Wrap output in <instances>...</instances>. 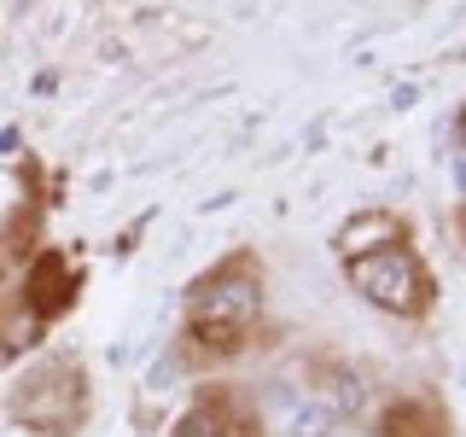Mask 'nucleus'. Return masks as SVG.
I'll return each mask as SVG.
<instances>
[{"label": "nucleus", "mask_w": 466, "mask_h": 437, "mask_svg": "<svg viewBox=\"0 0 466 437\" xmlns=\"http://www.w3.org/2000/svg\"><path fill=\"white\" fill-rule=\"evenodd\" d=\"M320 402H327L332 408V414H356V408H361V385H356V379H350V373H332L327 379V391H320Z\"/></svg>", "instance_id": "nucleus-4"}, {"label": "nucleus", "mask_w": 466, "mask_h": 437, "mask_svg": "<svg viewBox=\"0 0 466 437\" xmlns=\"http://www.w3.org/2000/svg\"><path fill=\"white\" fill-rule=\"evenodd\" d=\"M251 315H257V286L245 274H222V280L198 286L193 298V332L210 339V350H228Z\"/></svg>", "instance_id": "nucleus-2"}, {"label": "nucleus", "mask_w": 466, "mask_h": 437, "mask_svg": "<svg viewBox=\"0 0 466 437\" xmlns=\"http://www.w3.org/2000/svg\"><path fill=\"white\" fill-rule=\"evenodd\" d=\"M350 280H356L361 298H373L379 310L390 315H414L420 310V274H414V257L402 245H385L373 257H350Z\"/></svg>", "instance_id": "nucleus-1"}, {"label": "nucleus", "mask_w": 466, "mask_h": 437, "mask_svg": "<svg viewBox=\"0 0 466 437\" xmlns=\"http://www.w3.org/2000/svg\"><path fill=\"white\" fill-rule=\"evenodd\" d=\"M368 233H373V239H390L397 228H390V216H356V222L344 228V239H339V245H344V251H356V245L368 239Z\"/></svg>", "instance_id": "nucleus-6"}, {"label": "nucleus", "mask_w": 466, "mask_h": 437, "mask_svg": "<svg viewBox=\"0 0 466 437\" xmlns=\"http://www.w3.org/2000/svg\"><path fill=\"white\" fill-rule=\"evenodd\" d=\"M332 426H339V414H332V408L320 402V397H315V402H303L298 414H291V437H327Z\"/></svg>", "instance_id": "nucleus-3"}, {"label": "nucleus", "mask_w": 466, "mask_h": 437, "mask_svg": "<svg viewBox=\"0 0 466 437\" xmlns=\"http://www.w3.org/2000/svg\"><path fill=\"white\" fill-rule=\"evenodd\" d=\"M175 437H228V420L222 408H193V414L175 426Z\"/></svg>", "instance_id": "nucleus-5"}]
</instances>
